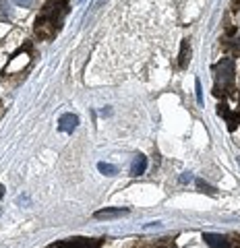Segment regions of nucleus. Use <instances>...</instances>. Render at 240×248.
Listing matches in <instances>:
<instances>
[{
	"instance_id": "nucleus-7",
	"label": "nucleus",
	"mask_w": 240,
	"mask_h": 248,
	"mask_svg": "<svg viewBox=\"0 0 240 248\" xmlns=\"http://www.w3.org/2000/svg\"><path fill=\"white\" fill-rule=\"evenodd\" d=\"M145 170H147V157H145V155H137V157L133 159V166H130V174H133V176H141Z\"/></svg>"
},
{
	"instance_id": "nucleus-3",
	"label": "nucleus",
	"mask_w": 240,
	"mask_h": 248,
	"mask_svg": "<svg viewBox=\"0 0 240 248\" xmlns=\"http://www.w3.org/2000/svg\"><path fill=\"white\" fill-rule=\"evenodd\" d=\"M104 242V238H71V240H63L56 242L48 248H99Z\"/></svg>"
},
{
	"instance_id": "nucleus-8",
	"label": "nucleus",
	"mask_w": 240,
	"mask_h": 248,
	"mask_svg": "<svg viewBox=\"0 0 240 248\" xmlns=\"http://www.w3.org/2000/svg\"><path fill=\"white\" fill-rule=\"evenodd\" d=\"M189 62H191V46H189V42H182V46H180V58H178V66L187 68Z\"/></svg>"
},
{
	"instance_id": "nucleus-14",
	"label": "nucleus",
	"mask_w": 240,
	"mask_h": 248,
	"mask_svg": "<svg viewBox=\"0 0 240 248\" xmlns=\"http://www.w3.org/2000/svg\"><path fill=\"white\" fill-rule=\"evenodd\" d=\"M191 180H192V176H191L189 172H184V174L180 176V182H191Z\"/></svg>"
},
{
	"instance_id": "nucleus-2",
	"label": "nucleus",
	"mask_w": 240,
	"mask_h": 248,
	"mask_svg": "<svg viewBox=\"0 0 240 248\" xmlns=\"http://www.w3.org/2000/svg\"><path fill=\"white\" fill-rule=\"evenodd\" d=\"M213 75H215V95L220 93V89H232V83H234V60L222 58L213 66Z\"/></svg>"
},
{
	"instance_id": "nucleus-17",
	"label": "nucleus",
	"mask_w": 240,
	"mask_h": 248,
	"mask_svg": "<svg viewBox=\"0 0 240 248\" xmlns=\"http://www.w3.org/2000/svg\"><path fill=\"white\" fill-rule=\"evenodd\" d=\"M238 164H240V159H238Z\"/></svg>"
},
{
	"instance_id": "nucleus-4",
	"label": "nucleus",
	"mask_w": 240,
	"mask_h": 248,
	"mask_svg": "<svg viewBox=\"0 0 240 248\" xmlns=\"http://www.w3.org/2000/svg\"><path fill=\"white\" fill-rule=\"evenodd\" d=\"M77 124H79V118H77L75 114H71V112L63 114V116H60V120H58V130H60V133H68V135H71L73 130L77 128Z\"/></svg>"
},
{
	"instance_id": "nucleus-5",
	"label": "nucleus",
	"mask_w": 240,
	"mask_h": 248,
	"mask_svg": "<svg viewBox=\"0 0 240 248\" xmlns=\"http://www.w3.org/2000/svg\"><path fill=\"white\" fill-rule=\"evenodd\" d=\"M203 240H205V244L211 248H230L232 246L230 240L222 234H203Z\"/></svg>"
},
{
	"instance_id": "nucleus-15",
	"label": "nucleus",
	"mask_w": 240,
	"mask_h": 248,
	"mask_svg": "<svg viewBox=\"0 0 240 248\" xmlns=\"http://www.w3.org/2000/svg\"><path fill=\"white\" fill-rule=\"evenodd\" d=\"M2 195H4V186L0 184V199H2Z\"/></svg>"
},
{
	"instance_id": "nucleus-11",
	"label": "nucleus",
	"mask_w": 240,
	"mask_h": 248,
	"mask_svg": "<svg viewBox=\"0 0 240 248\" xmlns=\"http://www.w3.org/2000/svg\"><path fill=\"white\" fill-rule=\"evenodd\" d=\"M195 89H197V104L203 106V89H201V81H195Z\"/></svg>"
},
{
	"instance_id": "nucleus-16",
	"label": "nucleus",
	"mask_w": 240,
	"mask_h": 248,
	"mask_svg": "<svg viewBox=\"0 0 240 248\" xmlns=\"http://www.w3.org/2000/svg\"><path fill=\"white\" fill-rule=\"evenodd\" d=\"M238 118H240V112H238Z\"/></svg>"
},
{
	"instance_id": "nucleus-12",
	"label": "nucleus",
	"mask_w": 240,
	"mask_h": 248,
	"mask_svg": "<svg viewBox=\"0 0 240 248\" xmlns=\"http://www.w3.org/2000/svg\"><path fill=\"white\" fill-rule=\"evenodd\" d=\"M197 186H199V188H201V190H205V192H209V195H213V192H215V188H211V186H209L207 182H203V180H197Z\"/></svg>"
},
{
	"instance_id": "nucleus-1",
	"label": "nucleus",
	"mask_w": 240,
	"mask_h": 248,
	"mask_svg": "<svg viewBox=\"0 0 240 248\" xmlns=\"http://www.w3.org/2000/svg\"><path fill=\"white\" fill-rule=\"evenodd\" d=\"M66 13H68L66 0H48L42 6L40 15L35 17V25H33L35 35L40 40H52V37H56Z\"/></svg>"
},
{
	"instance_id": "nucleus-9",
	"label": "nucleus",
	"mask_w": 240,
	"mask_h": 248,
	"mask_svg": "<svg viewBox=\"0 0 240 248\" xmlns=\"http://www.w3.org/2000/svg\"><path fill=\"white\" fill-rule=\"evenodd\" d=\"M97 170L102 174H106V176H116V174H118V168L112 166V164H104V161H102V164H97Z\"/></svg>"
},
{
	"instance_id": "nucleus-13",
	"label": "nucleus",
	"mask_w": 240,
	"mask_h": 248,
	"mask_svg": "<svg viewBox=\"0 0 240 248\" xmlns=\"http://www.w3.org/2000/svg\"><path fill=\"white\" fill-rule=\"evenodd\" d=\"M13 2H15V4H19V6H25V9H27V6H32L33 0H13Z\"/></svg>"
},
{
	"instance_id": "nucleus-6",
	"label": "nucleus",
	"mask_w": 240,
	"mask_h": 248,
	"mask_svg": "<svg viewBox=\"0 0 240 248\" xmlns=\"http://www.w3.org/2000/svg\"><path fill=\"white\" fill-rule=\"evenodd\" d=\"M128 209L127 207H112V209H102V211H96L97 219H110V217H120V215H127Z\"/></svg>"
},
{
	"instance_id": "nucleus-10",
	"label": "nucleus",
	"mask_w": 240,
	"mask_h": 248,
	"mask_svg": "<svg viewBox=\"0 0 240 248\" xmlns=\"http://www.w3.org/2000/svg\"><path fill=\"white\" fill-rule=\"evenodd\" d=\"M0 19H11V6L6 0H0Z\"/></svg>"
}]
</instances>
